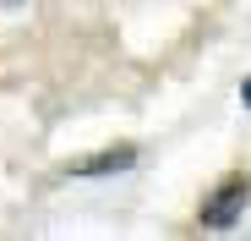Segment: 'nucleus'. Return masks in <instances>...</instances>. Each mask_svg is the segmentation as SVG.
<instances>
[{"mask_svg":"<svg viewBox=\"0 0 251 241\" xmlns=\"http://www.w3.org/2000/svg\"><path fill=\"white\" fill-rule=\"evenodd\" d=\"M246 197H251V181H246V176L224 181V186H219V197L202 209V225H207V230H229V225L240 219V209H246Z\"/></svg>","mask_w":251,"mask_h":241,"instance_id":"1","label":"nucleus"},{"mask_svg":"<svg viewBox=\"0 0 251 241\" xmlns=\"http://www.w3.org/2000/svg\"><path fill=\"white\" fill-rule=\"evenodd\" d=\"M137 165V148H109V153H99V159H88V165H76V176H109V170H131Z\"/></svg>","mask_w":251,"mask_h":241,"instance_id":"2","label":"nucleus"},{"mask_svg":"<svg viewBox=\"0 0 251 241\" xmlns=\"http://www.w3.org/2000/svg\"><path fill=\"white\" fill-rule=\"evenodd\" d=\"M240 99H246V104H251V77H246V88H240Z\"/></svg>","mask_w":251,"mask_h":241,"instance_id":"3","label":"nucleus"}]
</instances>
